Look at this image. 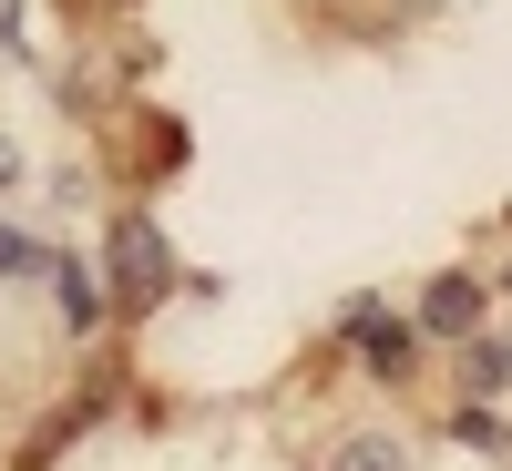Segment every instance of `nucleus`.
<instances>
[{
    "instance_id": "f257e3e1",
    "label": "nucleus",
    "mask_w": 512,
    "mask_h": 471,
    "mask_svg": "<svg viewBox=\"0 0 512 471\" xmlns=\"http://www.w3.org/2000/svg\"><path fill=\"white\" fill-rule=\"evenodd\" d=\"M164 297H175V256H164L154 216H123L113 226V308L144 318V308H164Z\"/></svg>"
},
{
    "instance_id": "f03ea898",
    "label": "nucleus",
    "mask_w": 512,
    "mask_h": 471,
    "mask_svg": "<svg viewBox=\"0 0 512 471\" xmlns=\"http://www.w3.org/2000/svg\"><path fill=\"white\" fill-rule=\"evenodd\" d=\"M349 359H359V369H379V379H400V369L420 359V328H410V318H390V308H349Z\"/></svg>"
},
{
    "instance_id": "7ed1b4c3",
    "label": "nucleus",
    "mask_w": 512,
    "mask_h": 471,
    "mask_svg": "<svg viewBox=\"0 0 512 471\" xmlns=\"http://www.w3.org/2000/svg\"><path fill=\"white\" fill-rule=\"evenodd\" d=\"M420 328H431V338H472L482 328V287L472 277H431V287H420Z\"/></svg>"
},
{
    "instance_id": "20e7f679",
    "label": "nucleus",
    "mask_w": 512,
    "mask_h": 471,
    "mask_svg": "<svg viewBox=\"0 0 512 471\" xmlns=\"http://www.w3.org/2000/svg\"><path fill=\"white\" fill-rule=\"evenodd\" d=\"M328 471H410V451H400L390 431H359V441H338V451H328Z\"/></svg>"
},
{
    "instance_id": "39448f33",
    "label": "nucleus",
    "mask_w": 512,
    "mask_h": 471,
    "mask_svg": "<svg viewBox=\"0 0 512 471\" xmlns=\"http://www.w3.org/2000/svg\"><path fill=\"white\" fill-rule=\"evenodd\" d=\"M451 431H461V441H472V451H502V420H492L482 400H461V410H451Z\"/></svg>"
},
{
    "instance_id": "423d86ee",
    "label": "nucleus",
    "mask_w": 512,
    "mask_h": 471,
    "mask_svg": "<svg viewBox=\"0 0 512 471\" xmlns=\"http://www.w3.org/2000/svg\"><path fill=\"white\" fill-rule=\"evenodd\" d=\"M0 267H11V277H31V267H52V256H41L31 236H0Z\"/></svg>"
}]
</instances>
